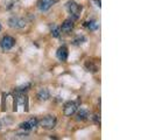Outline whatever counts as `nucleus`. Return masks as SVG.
Masks as SVG:
<instances>
[{
  "label": "nucleus",
  "instance_id": "obj_1",
  "mask_svg": "<svg viewBox=\"0 0 155 140\" xmlns=\"http://www.w3.org/2000/svg\"><path fill=\"white\" fill-rule=\"evenodd\" d=\"M67 9H68L69 14L72 18V20H77L78 18H79V14H81L82 7L78 5L77 2H75V1H69L67 4Z\"/></svg>",
  "mask_w": 155,
  "mask_h": 140
},
{
  "label": "nucleus",
  "instance_id": "obj_2",
  "mask_svg": "<svg viewBox=\"0 0 155 140\" xmlns=\"http://www.w3.org/2000/svg\"><path fill=\"white\" fill-rule=\"evenodd\" d=\"M56 122L57 120H56V117L55 116H46L40 120L39 124L45 130H53L55 126H56Z\"/></svg>",
  "mask_w": 155,
  "mask_h": 140
},
{
  "label": "nucleus",
  "instance_id": "obj_3",
  "mask_svg": "<svg viewBox=\"0 0 155 140\" xmlns=\"http://www.w3.org/2000/svg\"><path fill=\"white\" fill-rule=\"evenodd\" d=\"M14 45H15V40H14V38H12V36H9V35H5L2 39L0 40V47H1V49L5 50V52L12 49V48L14 47Z\"/></svg>",
  "mask_w": 155,
  "mask_h": 140
},
{
  "label": "nucleus",
  "instance_id": "obj_4",
  "mask_svg": "<svg viewBox=\"0 0 155 140\" xmlns=\"http://www.w3.org/2000/svg\"><path fill=\"white\" fill-rule=\"evenodd\" d=\"M77 109H78V104L76 102H68V103L64 105L63 112H64V115L67 117H71L76 113Z\"/></svg>",
  "mask_w": 155,
  "mask_h": 140
},
{
  "label": "nucleus",
  "instance_id": "obj_5",
  "mask_svg": "<svg viewBox=\"0 0 155 140\" xmlns=\"http://www.w3.org/2000/svg\"><path fill=\"white\" fill-rule=\"evenodd\" d=\"M39 125V120L36 119V118H31L29 120H27V122H25L22 124H20V127L25 130V131H29V130H33V128H35L36 126Z\"/></svg>",
  "mask_w": 155,
  "mask_h": 140
},
{
  "label": "nucleus",
  "instance_id": "obj_6",
  "mask_svg": "<svg viewBox=\"0 0 155 140\" xmlns=\"http://www.w3.org/2000/svg\"><path fill=\"white\" fill-rule=\"evenodd\" d=\"M8 23H9V26L12 28H23L26 26V21L23 19H21V18H16V16L11 18Z\"/></svg>",
  "mask_w": 155,
  "mask_h": 140
},
{
  "label": "nucleus",
  "instance_id": "obj_7",
  "mask_svg": "<svg viewBox=\"0 0 155 140\" xmlns=\"http://www.w3.org/2000/svg\"><path fill=\"white\" fill-rule=\"evenodd\" d=\"M61 28V33L64 34H70L72 29H74V20L72 19H68L62 23V26L60 27Z\"/></svg>",
  "mask_w": 155,
  "mask_h": 140
},
{
  "label": "nucleus",
  "instance_id": "obj_8",
  "mask_svg": "<svg viewBox=\"0 0 155 140\" xmlns=\"http://www.w3.org/2000/svg\"><path fill=\"white\" fill-rule=\"evenodd\" d=\"M56 56H57V58H58L60 61H62V62H65V61L68 60V48H67L65 46L60 47V48L57 49Z\"/></svg>",
  "mask_w": 155,
  "mask_h": 140
},
{
  "label": "nucleus",
  "instance_id": "obj_9",
  "mask_svg": "<svg viewBox=\"0 0 155 140\" xmlns=\"http://www.w3.org/2000/svg\"><path fill=\"white\" fill-rule=\"evenodd\" d=\"M54 2V0H39L38 1V7H39L40 11L46 12V11H48L49 8L53 6Z\"/></svg>",
  "mask_w": 155,
  "mask_h": 140
},
{
  "label": "nucleus",
  "instance_id": "obj_10",
  "mask_svg": "<svg viewBox=\"0 0 155 140\" xmlns=\"http://www.w3.org/2000/svg\"><path fill=\"white\" fill-rule=\"evenodd\" d=\"M38 98L39 101H48L50 98V93L47 89H41L38 92Z\"/></svg>",
  "mask_w": 155,
  "mask_h": 140
},
{
  "label": "nucleus",
  "instance_id": "obj_11",
  "mask_svg": "<svg viewBox=\"0 0 155 140\" xmlns=\"http://www.w3.org/2000/svg\"><path fill=\"white\" fill-rule=\"evenodd\" d=\"M87 117H89V111L86 109H81L77 112V120H85L87 119Z\"/></svg>",
  "mask_w": 155,
  "mask_h": 140
},
{
  "label": "nucleus",
  "instance_id": "obj_12",
  "mask_svg": "<svg viewBox=\"0 0 155 140\" xmlns=\"http://www.w3.org/2000/svg\"><path fill=\"white\" fill-rule=\"evenodd\" d=\"M84 26L87 27V29H90V31H97L98 27H99V23L97 21H94V20H90V21L84 23Z\"/></svg>",
  "mask_w": 155,
  "mask_h": 140
},
{
  "label": "nucleus",
  "instance_id": "obj_13",
  "mask_svg": "<svg viewBox=\"0 0 155 140\" xmlns=\"http://www.w3.org/2000/svg\"><path fill=\"white\" fill-rule=\"evenodd\" d=\"M50 32H51V35H53L54 38H58V36L61 35V28H60L57 25H53V26L50 27Z\"/></svg>",
  "mask_w": 155,
  "mask_h": 140
},
{
  "label": "nucleus",
  "instance_id": "obj_14",
  "mask_svg": "<svg viewBox=\"0 0 155 140\" xmlns=\"http://www.w3.org/2000/svg\"><path fill=\"white\" fill-rule=\"evenodd\" d=\"M84 41H85V38H84V36H78V38H76V39L74 40V45L81 46L82 43H84Z\"/></svg>",
  "mask_w": 155,
  "mask_h": 140
},
{
  "label": "nucleus",
  "instance_id": "obj_15",
  "mask_svg": "<svg viewBox=\"0 0 155 140\" xmlns=\"http://www.w3.org/2000/svg\"><path fill=\"white\" fill-rule=\"evenodd\" d=\"M28 88H31V84H29V83H27L26 85L19 86V88L16 89V91H18V92H26V91L28 90Z\"/></svg>",
  "mask_w": 155,
  "mask_h": 140
},
{
  "label": "nucleus",
  "instance_id": "obj_16",
  "mask_svg": "<svg viewBox=\"0 0 155 140\" xmlns=\"http://www.w3.org/2000/svg\"><path fill=\"white\" fill-rule=\"evenodd\" d=\"M93 120H94V122H96L97 124L101 125V118L98 117V115H94V116H93Z\"/></svg>",
  "mask_w": 155,
  "mask_h": 140
},
{
  "label": "nucleus",
  "instance_id": "obj_17",
  "mask_svg": "<svg viewBox=\"0 0 155 140\" xmlns=\"http://www.w3.org/2000/svg\"><path fill=\"white\" fill-rule=\"evenodd\" d=\"M94 2L97 4V6H98V7H101V0H94Z\"/></svg>",
  "mask_w": 155,
  "mask_h": 140
},
{
  "label": "nucleus",
  "instance_id": "obj_18",
  "mask_svg": "<svg viewBox=\"0 0 155 140\" xmlns=\"http://www.w3.org/2000/svg\"><path fill=\"white\" fill-rule=\"evenodd\" d=\"M0 31H1V25H0Z\"/></svg>",
  "mask_w": 155,
  "mask_h": 140
},
{
  "label": "nucleus",
  "instance_id": "obj_19",
  "mask_svg": "<svg viewBox=\"0 0 155 140\" xmlns=\"http://www.w3.org/2000/svg\"><path fill=\"white\" fill-rule=\"evenodd\" d=\"M54 1H58V0H54Z\"/></svg>",
  "mask_w": 155,
  "mask_h": 140
}]
</instances>
